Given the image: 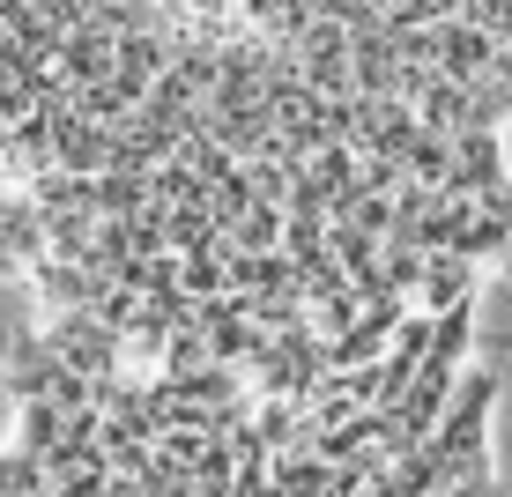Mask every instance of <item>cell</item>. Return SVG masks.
Masks as SVG:
<instances>
[{
  "label": "cell",
  "mask_w": 512,
  "mask_h": 497,
  "mask_svg": "<svg viewBox=\"0 0 512 497\" xmlns=\"http://www.w3.org/2000/svg\"><path fill=\"white\" fill-rule=\"evenodd\" d=\"M431 327L119 334L60 319L23 364L0 497H475L453 357Z\"/></svg>",
  "instance_id": "obj_1"
},
{
  "label": "cell",
  "mask_w": 512,
  "mask_h": 497,
  "mask_svg": "<svg viewBox=\"0 0 512 497\" xmlns=\"http://www.w3.org/2000/svg\"><path fill=\"white\" fill-rule=\"evenodd\" d=\"M357 0H0V268L52 290L193 141L290 104Z\"/></svg>",
  "instance_id": "obj_2"
}]
</instances>
